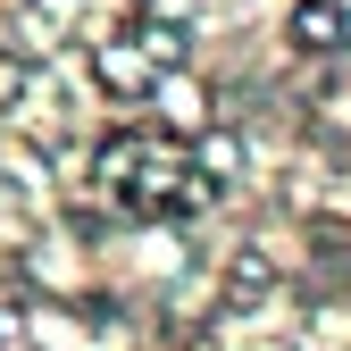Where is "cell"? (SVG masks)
Masks as SVG:
<instances>
[{"label": "cell", "instance_id": "7a4b0ae2", "mask_svg": "<svg viewBox=\"0 0 351 351\" xmlns=\"http://www.w3.org/2000/svg\"><path fill=\"white\" fill-rule=\"evenodd\" d=\"M93 75L109 84V93H117V101H143V93H151V84L167 75V67H159V59L143 51V42H134V34H109V42H93Z\"/></svg>", "mask_w": 351, "mask_h": 351}, {"label": "cell", "instance_id": "6da1fadb", "mask_svg": "<svg viewBox=\"0 0 351 351\" xmlns=\"http://www.w3.org/2000/svg\"><path fill=\"white\" fill-rule=\"evenodd\" d=\"M93 167H101V193L125 217H167L176 201H201V159L176 134H109Z\"/></svg>", "mask_w": 351, "mask_h": 351}, {"label": "cell", "instance_id": "3957f363", "mask_svg": "<svg viewBox=\"0 0 351 351\" xmlns=\"http://www.w3.org/2000/svg\"><path fill=\"white\" fill-rule=\"evenodd\" d=\"M293 51L301 59L351 51V9H343V0H293Z\"/></svg>", "mask_w": 351, "mask_h": 351}]
</instances>
